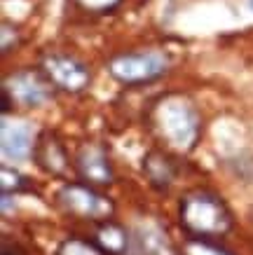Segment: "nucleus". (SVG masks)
Listing matches in <instances>:
<instances>
[{
    "mask_svg": "<svg viewBox=\"0 0 253 255\" xmlns=\"http://www.w3.org/2000/svg\"><path fill=\"white\" fill-rule=\"evenodd\" d=\"M0 185H2V192L5 194H16V192H23L28 190V180L19 173V171L9 169V166H2L0 169Z\"/></svg>",
    "mask_w": 253,
    "mask_h": 255,
    "instance_id": "4468645a",
    "label": "nucleus"
},
{
    "mask_svg": "<svg viewBox=\"0 0 253 255\" xmlns=\"http://www.w3.org/2000/svg\"><path fill=\"white\" fill-rule=\"evenodd\" d=\"M16 45H19V28L9 21H2V54H7Z\"/></svg>",
    "mask_w": 253,
    "mask_h": 255,
    "instance_id": "dca6fc26",
    "label": "nucleus"
},
{
    "mask_svg": "<svg viewBox=\"0 0 253 255\" xmlns=\"http://www.w3.org/2000/svg\"><path fill=\"white\" fill-rule=\"evenodd\" d=\"M75 171L84 183L94 187H108L115 178L113 164L108 159L106 147L99 143H87L77 150L75 155Z\"/></svg>",
    "mask_w": 253,
    "mask_h": 255,
    "instance_id": "0eeeda50",
    "label": "nucleus"
},
{
    "mask_svg": "<svg viewBox=\"0 0 253 255\" xmlns=\"http://www.w3.org/2000/svg\"><path fill=\"white\" fill-rule=\"evenodd\" d=\"M150 120L157 136L181 152L192 150L200 138V113L181 94H169L157 101Z\"/></svg>",
    "mask_w": 253,
    "mask_h": 255,
    "instance_id": "f03ea898",
    "label": "nucleus"
},
{
    "mask_svg": "<svg viewBox=\"0 0 253 255\" xmlns=\"http://www.w3.org/2000/svg\"><path fill=\"white\" fill-rule=\"evenodd\" d=\"M33 159H35V164H38L45 173H49V176L63 178L68 173V166H70L68 152H66L61 138L54 131H42L38 138H35Z\"/></svg>",
    "mask_w": 253,
    "mask_h": 255,
    "instance_id": "6e6552de",
    "label": "nucleus"
},
{
    "mask_svg": "<svg viewBox=\"0 0 253 255\" xmlns=\"http://www.w3.org/2000/svg\"><path fill=\"white\" fill-rule=\"evenodd\" d=\"M183 255H232L228 248L218 246L214 239H202V237H188L183 244Z\"/></svg>",
    "mask_w": 253,
    "mask_h": 255,
    "instance_id": "f8f14e48",
    "label": "nucleus"
},
{
    "mask_svg": "<svg viewBox=\"0 0 253 255\" xmlns=\"http://www.w3.org/2000/svg\"><path fill=\"white\" fill-rule=\"evenodd\" d=\"M251 7H253V0H251Z\"/></svg>",
    "mask_w": 253,
    "mask_h": 255,
    "instance_id": "a211bd4d",
    "label": "nucleus"
},
{
    "mask_svg": "<svg viewBox=\"0 0 253 255\" xmlns=\"http://www.w3.org/2000/svg\"><path fill=\"white\" fill-rule=\"evenodd\" d=\"M143 173H146L148 183L157 190H169V185L176 180V164L169 155L162 150H150L143 157Z\"/></svg>",
    "mask_w": 253,
    "mask_h": 255,
    "instance_id": "9b49d317",
    "label": "nucleus"
},
{
    "mask_svg": "<svg viewBox=\"0 0 253 255\" xmlns=\"http://www.w3.org/2000/svg\"><path fill=\"white\" fill-rule=\"evenodd\" d=\"M40 70L47 75V80L52 82L56 89L68 94H77L89 87V70L82 61H77L68 54H47L40 61Z\"/></svg>",
    "mask_w": 253,
    "mask_h": 255,
    "instance_id": "423d86ee",
    "label": "nucleus"
},
{
    "mask_svg": "<svg viewBox=\"0 0 253 255\" xmlns=\"http://www.w3.org/2000/svg\"><path fill=\"white\" fill-rule=\"evenodd\" d=\"M56 255H108L96 241L87 239H66L59 246Z\"/></svg>",
    "mask_w": 253,
    "mask_h": 255,
    "instance_id": "ddd939ff",
    "label": "nucleus"
},
{
    "mask_svg": "<svg viewBox=\"0 0 253 255\" xmlns=\"http://www.w3.org/2000/svg\"><path fill=\"white\" fill-rule=\"evenodd\" d=\"M110 75L122 85H146L162 78L169 70V59L162 52H127L117 54L108 63Z\"/></svg>",
    "mask_w": 253,
    "mask_h": 255,
    "instance_id": "20e7f679",
    "label": "nucleus"
},
{
    "mask_svg": "<svg viewBox=\"0 0 253 255\" xmlns=\"http://www.w3.org/2000/svg\"><path fill=\"white\" fill-rule=\"evenodd\" d=\"M2 255H21V251L16 246H9L7 241H5V244H2Z\"/></svg>",
    "mask_w": 253,
    "mask_h": 255,
    "instance_id": "f3484780",
    "label": "nucleus"
},
{
    "mask_svg": "<svg viewBox=\"0 0 253 255\" xmlns=\"http://www.w3.org/2000/svg\"><path fill=\"white\" fill-rule=\"evenodd\" d=\"M122 0H73V5L77 9H82L87 14H106L120 5Z\"/></svg>",
    "mask_w": 253,
    "mask_h": 255,
    "instance_id": "2eb2a0df",
    "label": "nucleus"
},
{
    "mask_svg": "<svg viewBox=\"0 0 253 255\" xmlns=\"http://www.w3.org/2000/svg\"><path fill=\"white\" fill-rule=\"evenodd\" d=\"M33 145H35V140H33L31 129L26 124L2 122V133H0L2 157H7V159H26L28 155H33Z\"/></svg>",
    "mask_w": 253,
    "mask_h": 255,
    "instance_id": "9d476101",
    "label": "nucleus"
},
{
    "mask_svg": "<svg viewBox=\"0 0 253 255\" xmlns=\"http://www.w3.org/2000/svg\"><path fill=\"white\" fill-rule=\"evenodd\" d=\"M178 225L188 237L218 239L232 232L235 220L228 204L211 190H190L178 204Z\"/></svg>",
    "mask_w": 253,
    "mask_h": 255,
    "instance_id": "f257e3e1",
    "label": "nucleus"
},
{
    "mask_svg": "<svg viewBox=\"0 0 253 255\" xmlns=\"http://www.w3.org/2000/svg\"><path fill=\"white\" fill-rule=\"evenodd\" d=\"M56 87L47 80L42 70H19L5 78L2 92L9 94L12 103H19L23 108H38L54 96Z\"/></svg>",
    "mask_w": 253,
    "mask_h": 255,
    "instance_id": "39448f33",
    "label": "nucleus"
},
{
    "mask_svg": "<svg viewBox=\"0 0 253 255\" xmlns=\"http://www.w3.org/2000/svg\"><path fill=\"white\" fill-rule=\"evenodd\" d=\"M94 241H96L108 255H134V251H136L134 237L129 234V230H124L122 225L115 223V220L96 223Z\"/></svg>",
    "mask_w": 253,
    "mask_h": 255,
    "instance_id": "1a4fd4ad",
    "label": "nucleus"
},
{
    "mask_svg": "<svg viewBox=\"0 0 253 255\" xmlns=\"http://www.w3.org/2000/svg\"><path fill=\"white\" fill-rule=\"evenodd\" d=\"M56 201L66 213L80 218V220H89V223L110 220L113 213H115V204L89 183H68V185H63L56 192Z\"/></svg>",
    "mask_w": 253,
    "mask_h": 255,
    "instance_id": "7ed1b4c3",
    "label": "nucleus"
}]
</instances>
